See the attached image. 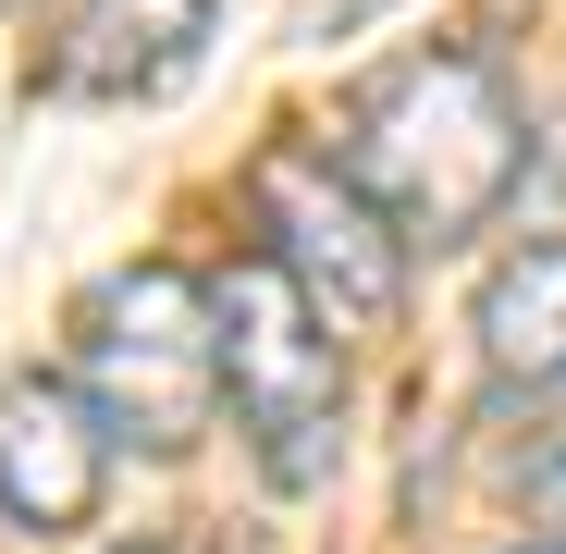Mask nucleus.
I'll return each instance as SVG.
<instances>
[{
  "label": "nucleus",
  "instance_id": "nucleus-10",
  "mask_svg": "<svg viewBox=\"0 0 566 554\" xmlns=\"http://www.w3.org/2000/svg\"><path fill=\"white\" fill-rule=\"evenodd\" d=\"M25 13H62V0H25Z\"/></svg>",
  "mask_w": 566,
  "mask_h": 554
},
{
  "label": "nucleus",
  "instance_id": "nucleus-8",
  "mask_svg": "<svg viewBox=\"0 0 566 554\" xmlns=\"http://www.w3.org/2000/svg\"><path fill=\"white\" fill-rule=\"evenodd\" d=\"M530 505H542V518L566 530V443H554V456H542V469H530Z\"/></svg>",
  "mask_w": 566,
  "mask_h": 554
},
{
  "label": "nucleus",
  "instance_id": "nucleus-1",
  "mask_svg": "<svg viewBox=\"0 0 566 554\" xmlns=\"http://www.w3.org/2000/svg\"><path fill=\"white\" fill-rule=\"evenodd\" d=\"M333 160L395 210L407 247H468L530 173V124L481 50H407L345 100Z\"/></svg>",
  "mask_w": 566,
  "mask_h": 554
},
{
  "label": "nucleus",
  "instance_id": "nucleus-5",
  "mask_svg": "<svg viewBox=\"0 0 566 554\" xmlns=\"http://www.w3.org/2000/svg\"><path fill=\"white\" fill-rule=\"evenodd\" d=\"M99 493H112V419L86 407V383H50V369L0 383V518L25 542H62L99 518Z\"/></svg>",
  "mask_w": 566,
  "mask_h": 554
},
{
  "label": "nucleus",
  "instance_id": "nucleus-9",
  "mask_svg": "<svg viewBox=\"0 0 566 554\" xmlns=\"http://www.w3.org/2000/svg\"><path fill=\"white\" fill-rule=\"evenodd\" d=\"M530 554H566V530H554V542H530Z\"/></svg>",
  "mask_w": 566,
  "mask_h": 554
},
{
  "label": "nucleus",
  "instance_id": "nucleus-4",
  "mask_svg": "<svg viewBox=\"0 0 566 554\" xmlns=\"http://www.w3.org/2000/svg\"><path fill=\"white\" fill-rule=\"evenodd\" d=\"M247 222H259V259L333 333H382L407 309V234H395V210L369 198L333 148H308V136L259 148L247 160Z\"/></svg>",
  "mask_w": 566,
  "mask_h": 554
},
{
  "label": "nucleus",
  "instance_id": "nucleus-3",
  "mask_svg": "<svg viewBox=\"0 0 566 554\" xmlns=\"http://www.w3.org/2000/svg\"><path fill=\"white\" fill-rule=\"evenodd\" d=\"M210 309H222V407H234V431L259 456V481L271 493H321L333 456H345V333L259 247L210 284Z\"/></svg>",
  "mask_w": 566,
  "mask_h": 554
},
{
  "label": "nucleus",
  "instance_id": "nucleus-7",
  "mask_svg": "<svg viewBox=\"0 0 566 554\" xmlns=\"http://www.w3.org/2000/svg\"><path fill=\"white\" fill-rule=\"evenodd\" d=\"M468 333H481V369H493V383H530V395L566 383V234L517 247L493 284H481Z\"/></svg>",
  "mask_w": 566,
  "mask_h": 554
},
{
  "label": "nucleus",
  "instance_id": "nucleus-2",
  "mask_svg": "<svg viewBox=\"0 0 566 554\" xmlns=\"http://www.w3.org/2000/svg\"><path fill=\"white\" fill-rule=\"evenodd\" d=\"M74 383L112 419V443L185 456L222 419V309H210V284L172 271V259L99 271L74 296Z\"/></svg>",
  "mask_w": 566,
  "mask_h": 554
},
{
  "label": "nucleus",
  "instance_id": "nucleus-6",
  "mask_svg": "<svg viewBox=\"0 0 566 554\" xmlns=\"http://www.w3.org/2000/svg\"><path fill=\"white\" fill-rule=\"evenodd\" d=\"M210 0H62L50 13V86L74 100H160L198 62Z\"/></svg>",
  "mask_w": 566,
  "mask_h": 554
}]
</instances>
